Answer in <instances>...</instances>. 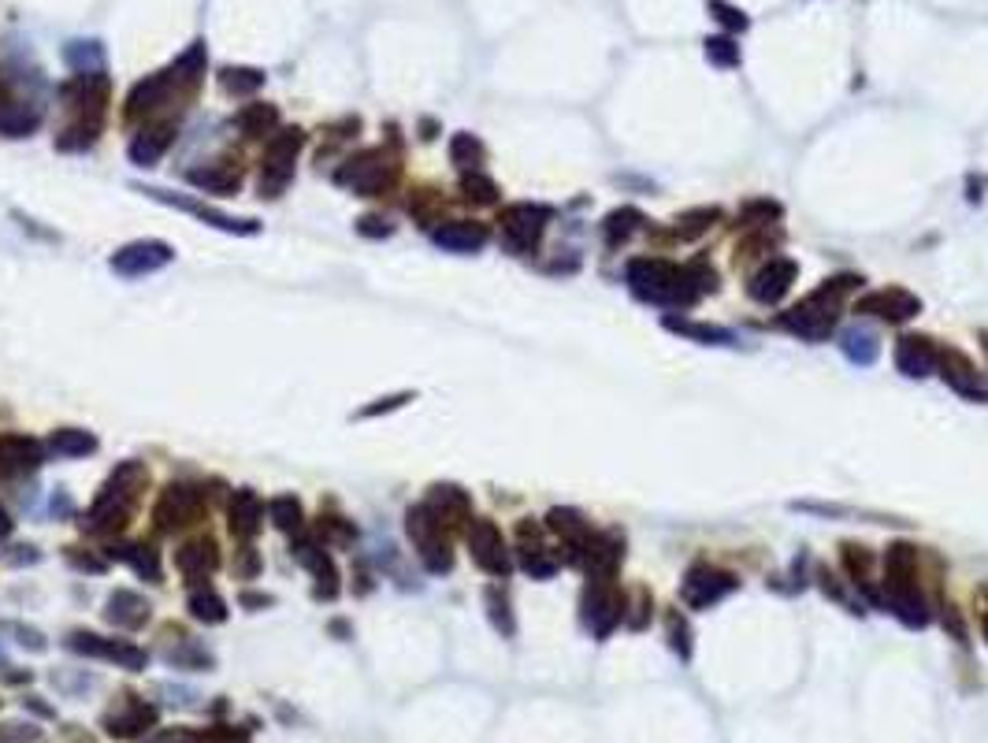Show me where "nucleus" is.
Instances as JSON below:
<instances>
[{
    "label": "nucleus",
    "instance_id": "e433bc0d",
    "mask_svg": "<svg viewBox=\"0 0 988 743\" xmlns=\"http://www.w3.org/2000/svg\"><path fill=\"white\" fill-rule=\"evenodd\" d=\"M725 220V212L714 209V205H706V209H691V212H680L676 216V235L680 238H699L706 235L714 223Z\"/></svg>",
    "mask_w": 988,
    "mask_h": 743
},
{
    "label": "nucleus",
    "instance_id": "0eeeda50",
    "mask_svg": "<svg viewBox=\"0 0 988 743\" xmlns=\"http://www.w3.org/2000/svg\"><path fill=\"white\" fill-rule=\"evenodd\" d=\"M205 513V495L190 483H168L153 506V521L160 532H179L201 521Z\"/></svg>",
    "mask_w": 988,
    "mask_h": 743
},
{
    "label": "nucleus",
    "instance_id": "bf43d9fd",
    "mask_svg": "<svg viewBox=\"0 0 988 743\" xmlns=\"http://www.w3.org/2000/svg\"><path fill=\"white\" fill-rule=\"evenodd\" d=\"M8 632H15V636H19V643H23V647H30V651H45V636H41L38 628L8 625Z\"/></svg>",
    "mask_w": 988,
    "mask_h": 743
},
{
    "label": "nucleus",
    "instance_id": "6ab92c4d",
    "mask_svg": "<svg viewBox=\"0 0 988 743\" xmlns=\"http://www.w3.org/2000/svg\"><path fill=\"white\" fill-rule=\"evenodd\" d=\"M487 238H491V231L476 220H450L431 231V242L446 253H476L487 246Z\"/></svg>",
    "mask_w": 988,
    "mask_h": 743
},
{
    "label": "nucleus",
    "instance_id": "a211bd4d",
    "mask_svg": "<svg viewBox=\"0 0 988 743\" xmlns=\"http://www.w3.org/2000/svg\"><path fill=\"white\" fill-rule=\"evenodd\" d=\"M45 461L38 439L30 435H0V476H26Z\"/></svg>",
    "mask_w": 988,
    "mask_h": 743
},
{
    "label": "nucleus",
    "instance_id": "7ed1b4c3",
    "mask_svg": "<svg viewBox=\"0 0 988 743\" xmlns=\"http://www.w3.org/2000/svg\"><path fill=\"white\" fill-rule=\"evenodd\" d=\"M405 532H409V539H413L416 554H420V561H424V569H428V573L442 576V573H450V569H454V547H450L446 524H442L439 517L424 506V502L405 513Z\"/></svg>",
    "mask_w": 988,
    "mask_h": 743
},
{
    "label": "nucleus",
    "instance_id": "ea45409f",
    "mask_svg": "<svg viewBox=\"0 0 988 743\" xmlns=\"http://www.w3.org/2000/svg\"><path fill=\"white\" fill-rule=\"evenodd\" d=\"M483 602H487V617H491V625L498 628L506 639L517 636V621H513V610H509L506 591H502V587H487Z\"/></svg>",
    "mask_w": 988,
    "mask_h": 743
},
{
    "label": "nucleus",
    "instance_id": "9b49d317",
    "mask_svg": "<svg viewBox=\"0 0 988 743\" xmlns=\"http://www.w3.org/2000/svg\"><path fill=\"white\" fill-rule=\"evenodd\" d=\"M67 647L78 654H90V658H104V662H116L119 669H130V673H142L149 665V654L134 643H123V639H104L93 636V632H71L67 636Z\"/></svg>",
    "mask_w": 988,
    "mask_h": 743
},
{
    "label": "nucleus",
    "instance_id": "13d9d810",
    "mask_svg": "<svg viewBox=\"0 0 988 743\" xmlns=\"http://www.w3.org/2000/svg\"><path fill=\"white\" fill-rule=\"evenodd\" d=\"M320 532H327L331 539H338V543H350L353 539V528L342 521V517H324V521H320Z\"/></svg>",
    "mask_w": 988,
    "mask_h": 743
},
{
    "label": "nucleus",
    "instance_id": "9d476101",
    "mask_svg": "<svg viewBox=\"0 0 988 743\" xmlns=\"http://www.w3.org/2000/svg\"><path fill=\"white\" fill-rule=\"evenodd\" d=\"M175 261V249L168 242H156V238H142V242H130V246L116 249L108 268L127 279H138V275H153L160 268H168Z\"/></svg>",
    "mask_w": 988,
    "mask_h": 743
},
{
    "label": "nucleus",
    "instance_id": "5fc2aeb1",
    "mask_svg": "<svg viewBox=\"0 0 988 743\" xmlns=\"http://www.w3.org/2000/svg\"><path fill=\"white\" fill-rule=\"evenodd\" d=\"M357 231H361L364 238H390L394 235L390 220H383V216H361V220H357Z\"/></svg>",
    "mask_w": 988,
    "mask_h": 743
},
{
    "label": "nucleus",
    "instance_id": "e2e57ef3",
    "mask_svg": "<svg viewBox=\"0 0 988 743\" xmlns=\"http://www.w3.org/2000/svg\"><path fill=\"white\" fill-rule=\"evenodd\" d=\"M257 565H260L257 554H253V550H242V561H238V573L246 576V580H253V576H257Z\"/></svg>",
    "mask_w": 988,
    "mask_h": 743
},
{
    "label": "nucleus",
    "instance_id": "680f3d73",
    "mask_svg": "<svg viewBox=\"0 0 988 743\" xmlns=\"http://www.w3.org/2000/svg\"><path fill=\"white\" fill-rule=\"evenodd\" d=\"M409 398H413V394H394V398H379V405H368V409H361V417H379V413H390V409L405 405Z\"/></svg>",
    "mask_w": 988,
    "mask_h": 743
},
{
    "label": "nucleus",
    "instance_id": "393cba45",
    "mask_svg": "<svg viewBox=\"0 0 988 743\" xmlns=\"http://www.w3.org/2000/svg\"><path fill=\"white\" fill-rule=\"evenodd\" d=\"M424 506L439 517L446 528L450 524H457V521H465L468 517V509H472V498L461 491V487H454V483H435L428 491V498H424Z\"/></svg>",
    "mask_w": 988,
    "mask_h": 743
},
{
    "label": "nucleus",
    "instance_id": "6e6552de",
    "mask_svg": "<svg viewBox=\"0 0 988 743\" xmlns=\"http://www.w3.org/2000/svg\"><path fill=\"white\" fill-rule=\"evenodd\" d=\"M502 235H506V246L513 253H532L543 238L546 223H550V209L543 205H532V201H520V205H509L502 212Z\"/></svg>",
    "mask_w": 988,
    "mask_h": 743
},
{
    "label": "nucleus",
    "instance_id": "f704fd0d",
    "mask_svg": "<svg viewBox=\"0 0 988 743\" xmlns=\"http://www.w3.org/2000/svg\"><path fill=\"white\" fill-rule=\"evenodd\" d=\"M520 569L535 580H550V576L558 573V558L543 547V543H528L524 539V547H520Z\"/></svg>",
    "mask_w": 988,
    "mask_h": 743
},
{
    "label": "nucleus",
    "instance_id": "dca6fc26",
    "mask_svg": "<svg viewBox=\"0 0 988 743\" xmlns=\"http://www.w3.org/2000/svg\"><path fill=\"white\" fill-rule=\"evenodd\" d=\"M936 361H940V346L925 335H903L896 342V368L910 379H925L936 372Z\"/></svg>",
    "mask_w": 988,
    "mask_h": 743
},
{
    "label": "nucleus",
    "instance_id": "f3484780",
    "mask_svg": "<svg viewBox=\"0 0 988 743\" xmlns=\"http://www.w3.org/2000/svg\"><path fill=\"white\" fill-rule=\"evenodd\" d=\"M134 517V498H123L116 491H104L93 498L90 506V517H86V528L90 532H101V535H112V532H123Z\"/></svg>",
    "mask_w": 988,
    "mask_h": 743
},
{
    "label": "nucleus",
    "instance_id": "412c9836",
    "mask_svg": "<svg viewBox=\"0 0 988 743\" xmlns=\"http://www.w3.org/2000/svg\"><path fill=\"white\" fill-rule=\"evenodd\" d=\"M227 524H231V535L238 539H253L260 532V524H264V506H260L257 491H234L231 495V506H227Z\"/></svg>",
    "mask_w": 988,
    "mask_h": 743
},
{
    "label": "nucleus",
    "instance_id": "b1692460",
    "mask_svg": "<svg viewBox=\"0 0 988 743\" xmlns=\"http://www.w3.org/2000/svg\"><path fill=\"white\" fill-rule=\"evenodd\" d=\"M145 194L156 197V201H168V205H179V209L194 212L197 220H205L208 227H220V231H227V235H257L260 231L257 220H234V216H227V212L205 209V205H194V201H175V197H168L164 190H145Z\"/></svg>",
    "mask_w": 988,
    "mask_h": 743
},
{
    "label": "nucleus",
    "instance_id": "c85d7f7f",
    "mask_svg": "<svg viewBox=\"0 0 988 743\" xmlns=\"http://www.w3.org/2000/svg\"><path fill=\"white\" fill-rule=\"evenodd\" d=\"M112 558H119V561H127L130 569L138 576H145V580H153V584H160V554H156L149 543H127V547H112L108 550Z\"/></svg>",
    "mask_w": 988,
    "mask_h": 743
},
{
    "label": "nucleus",
    "instance_id": "6e6d98bb",
    "mask_svg": "<svg viewBox=\"0 0 988 743\" xmlns=\"http://www.w3.org/2000/svg\"><path fill=\"white\" fill-rule=\"evenodd\" d=\"M145 743H201V732H190V729H164L149 736Z\"/></svg>",
    "mask_w": 988,
    "mask_h": 743
},
{
    "label": "nucleus",
    "instance_id": "f8f14e48",
    "mask_svg": "<svg viewBox=\"0 0 988 743\" xmlns=\"http://www.w3.org/2000/svg\"><path fill=\"white\" fill-rule=\"evenodd\" d=\"M740 587V580L725 569H714V565H695L688 576H684V587H680V595L688 602L691 610H706V606H714L721 602L725 595H732Z\"/></svg>",
    "mask_w": 988,
    "mask_h": 743
},
{
    "label": "nucleus",
    "instance_id": "37998d69",
    "mask_svg": "<svg viewBox=\"0 0 988 743\" xmlns=\"http://www.w3.org/2000/svg\"><path fill=\"white\" fill-rule=\"evenodd\" d=\"M450 160L461 171H476L483 164V142L476 134H454L450 138Z\"/></svg>",
    "mask_w": 988,
    "mask_h": 743
},
{
    "label": "nucleus",
    "instance_id": "4468645a",
    "mask_svg": "<svg viewBox=\"0 0 988 743\" xmlns=\"http://www.w3.org/2000/svg\"><path fill=\"white\" fill-rule=\"evenodd\" d=\"M795 275H799V264L788 261V257H777V261H769L766 268L754 272V279L747 283V294L754 301H762V305H777L792 290Z\"/></svg>",
    "mask_w": 988,
    "mask_h": 743
},
{
    "label": "nucleus",
    "instance_id": "338daca9",
    "mask_svg": "<svg viewBox=\"0 0 988 743\" xmlns=\"http://www.w3.org/2000/svg\"><path fill=\"white\" fill-rule=\"evenodd\" d=\"M985 639H988V617H985Z\"/></svg>",
    "mask_w": 988,
    "mask_h": 743
},
{
    "label": "nucleus",
    "instance_id": "c03bdc74",
    "mask_svg": "<svg viewBox=\"0 0 988 743\" xmlns=\"http://www.w3.org/2000/svg\"><path fill=\"white\" fill-rule=\"evenodd\" d=\"M268 513H272V524L279 528V532H301V524H305V513H301V502L294 495H279V498H272V506H268Z\"/></svg>",
    "mask_w": 988,
    "mask_h": 743
},
{
    "label": "nucleus",
    "instance_id": "58836bf2",
    "mask_svg": "<svg viewBox=\"0 0 988 743\" xmlns=\"http://www.w3.org/2000/svg\"><path fill=\"white\" fill-rule=\"evenodd\" d=\"M840 350L855 361V365H873L877 361V339H873L870 331H862V327H851L840 335Z\"/></svg>",
    "mask_w": 988,
    "mask_h": 743
},
{
    "label": "nucleus",
    "instance_id": "72a5a7b5",
    "mask_svg": "<svg viewBox=\"0 0 988 743\" xmlns=\"http://www.w3.org/2000/svg\"><path fill=\"white\" fill-rule=\"evenodd\" d=\"M41 123V112L38 108H30V105H8L0 108V134H8V138H23V134H30L34 127Z\"/></svg>",
    "mask_w": 988,
    "mask_h": 743
},
{
    "label": "nucleus",
    "instance_id": "8fccbe9b",
    "mask_svg": "<svg viewBox=\"0 0 988 743\" xmlns=\"http://www.w3.org/2000/svg\"><path fill=\"white\" fill-rule=\"evenodd\" d=\"M97 131H101V119L97 116L78 119V123H71V127L56 138V145H60V149H86V145L97 142Z\"/></svg>",
    "mask_w": 988,
    "mask_h": 743
},
{
    "label": "nucleus",
    "instance_id": "bb28decb",
    "mask_svg": "<svg viewBox=\"0 0 988 743\" xmlns=\"http://www.w3.org/2000/svg\"><path fill=\"white\" fill-rule=\"evenodd\" d=\"M186 179H190V186L205 190V194H216V197H234L238 190H242V175H238V168H227V164L194 168Z\"/></svg>",
    "mask_w": 988,
    "mask_h": 743
},
{
    "label": "nucleus",
    "instance_id": "2eb2a0df",
    "mask_svg": "<svg viewBox=\"0 0 988 743\" xmlns=\"http://www.w3.org/2000/svg\"><path fill=\"white\" fill-rule=\"evenodd\" d=\"M858 313L881 316L888 324H903V320H914V316L922 313V301L914 298L910 290L888 287V290H877V294L858 301Z\"/></svg>",
    "mask_w": 988,
    "mask_h": 743
},
{
    "label": "nucleus",
    "instance_id": "aec40b11",
    "mask_svg": "<svg viewBox=\"0 0 988 743\" xmlns=\"http://www.w3.org/2000/svg\"><path fill=\"white\" fill-rule=\"evenodd\" d=\"M175 565H179V573L186 580H205V576L216 573V565H220V547L212 543V539H190V543H182L175 550Z\"/></svg>",
    "mask_w": 988,
    "mask_h": 743
},
{
    "label": "nucleus",
    "instance_id": "5701e85b",
    "mask_svg": "<svg viewBox=\"0 0 988 743\" xmlns=\"http://www.w3.org/2000/svg\"><path fill=\"white\" fill-rule=\"evenodd\" d=\"M149 725H156V706L149 703H138V699H130L123 703L119 710L104 717V732L108 736H142Z\"/></svg>",
    "mask_w": 988,
    "mask_h": 743
},
{
    "label": "nucleus",
    "instance_id": "7c9ffc66",
    "mask_svg": "<svg viewBox=\"0 0 988 743\" xmlns=\"http://www.w3.org/2000/svg\"><path fill=\"white\" fill-rule=\"evenodd\" d=\"M234 123H238V131L246 134V138H264V134H272L275 127H279V108L275 105H246L238 116H234Z\"/></svg>",
    "mask_w": 988,
    "mask_h": 743
},
{
    "label": "nucleus",
    "instance_id": "c9c22d12",
    "mask_svg": "<svg viewBox=\"0 0 988 743\" xmlns=\"http://www.w3.org/2000/svg\"><path fill=\"white\" fill-rule=\"evenodd\" d=\"M546 524H550L565 543H580L584 535H591L587 517L584 513H576V509H550V513H546Z\"/></svg>",
    "mask_w": 988,
    "mask_h": 743
},
{
    "label": "nucleus",
    "instance_id": "4d7b16f0",
    "mask_svg": "<svg viewBox=\"0 0 988 743\" xmlns=\"http://www.w3.org/2000/svg\"><path fill=\"white\" fill-rule=\"evenodd\" d=\"M669 628H673V647H676V654L680 658H691V647H688V628H684V621L676 617V613H669Z\"/></svg>",
    "mask_w": 988,
    "mask_h": 743
},
{
    "label": "nucleus",
    "instance_id": "49530a36",
    "mask_svg": "<svg viewBox=\"0 0 988 743\" xmlns=\"http://www.w3.org/2000/svg\"><path fill=\"white\" fill-rule=\"evenodd\" d=\"M665 327L669 331H680V335H688V339H702L710 342V346H732V331H721V327H702V324H684V320H676V316H665Z\"/></svg>",
    "mask_w": 988,
    "mask_h": 743
},
{
    "label": "nucleus",
    "instance_id": "a19ab883",
    "mask_svg": "<svg viewBox=\"0 0 988 743\" xmlns=\"http://www.w3.org/2000/svg\"><path fill=\"white\" fill-rule=\"evenodd\" d=\"M190 617L194 621H205V625H223L227 621V602L216 595V591H194L190 595Z\"/></svg>",
    "mask_w": 988,
    "mask_h": 743
},
{
    "label": "nucleus",
    "instance_id": "4c0bfd02",
    "mask_svg": "<svg viewBox=\"0 0 988 743\" xmlns=\"http://www.w3.org/2000/svg\"><path fill=\"white\" fill-rule=\"evenodd\" d=\"M220 82L223 90L234 93V97H249V93H257L264 86V71H257V67H223Z\"/></svg>",
    "mask_w": 988,
    "mask_h": 743
},
{
    "label": "nucleus",
    "instance_id": "3c124183",
    "mask_svg": "<svg viewBox=\"0 0 988 743\" xmlns=\"http://www.w3.org/2000/svg\"><path fill=\"white\" fill-rule=\"evenodd\" d=\"M840 558H844V569L851 573V580H855L858 587H866V591H870V584H866V580H870V565H873L870 550H862L858 543H844Z\"/></svg>",
    "mask_w": 988,
    "mask_h": 743
},
{
    "label": "nucleus",
    "instance_id": "473e14b6",
    "mask_svg": "<svg viewBox=\"0 0 988 743\" xmlns=\"http://www.w3.org/2000/svg\"><path fill=\"white\" fill-rule=\"evenodd\" d=\"M49 446H52V454H60V457H86L97 450V439L82 428H56L49 435Z\"/></svg>",
    "mask_w": 988,
    "mask_h": 743
},
{
    "label": "nucleus",
    "instance_id": "09e8293b",
    "mask_svg": "<svg viewBox=\"0 0 988 743\" xmlns=\"http://www.w3.org/2000/svg\"><path fill=\"white\" fill-rule=\"evenodd\" d=\"M740 220L747 223V227H769V223L784 220V205L769 201V197H758V201H747V205H743Z\"/></svg>",
    "mask_w": 988,
    "mask_h": 743
},
{
    "label": "nucleus",
    "instance_id": "a878e982",
    "mask_svg": "<svg viewBox=\"0 0 988 743\" xmlns=\"http://www.w3.org/2000/svg\"><path fill=\"white\" fill-rule=\"evenodd\" d=\"M104 617L112 621L116 628H142L149 621V602L138 595V591H127V587H119L108 595V610Z\"/></svg>",
    "mask_w": 988,
    "mask_h": 743
},
{
    "label": "nucleus",
    "instance_id": "cd10ccee",
    "mask_svg": "<svg viewBox=\"0 0 988 743\" xmlns=\"http://www.w3.org/2000/svg\"><path fill=\"white\" fill-rule=\"evenodd\" d=\"M171 93V75H149L145 82H138L127 97V116H149L168 101Z\"/></svg>",
    "mask_w": 988,
    "mask_h": 743
},
{
    "label": "nucleus",
    "instance_id": "2f4dec72",
    "mask_svg": "<svg viewBox=\"0 0 988 743\" xmlns=\"http://www.w3.org/2000/svg\"><path fill=\"white\" fill-rule=\"evenodd\" d=\"M639 227H643V212L639 209H613L602 220V238H606V246H624Z\"/></svg>",
    "mask_w": 988,
    "mask_h": 743
},
{
    "label": "nucleus",
    "instance_id": "39448f33",
    "mask_svg": "<svg viewBox=\"0 0 988 743\" xmlns=\"http://www.w3.org/2000/svg\"><path fill=\"white\" fill-rule=\"evenodd\" d=\"M301 145H305V134L298 127L279 131L268 142V153H264V164H260V197H279L290 186Z\"/></svg>",
    "mask_w": 988,
    "mask_h": 743
},
{
    "label": "nucleus",
    "instance_id": "0e129e2a",
    "mask_svg": "<svg viewBox=\"0 0 988 743\" xmlns=\"http://www.w3.org/2000/svg\"><path fill=\"white\" fill-rule=\"evenodd\" d=\"M272 595H257V591H246L242 595V606H272Z\"/></svg>",
    "mask_w": 988,
    "mask_h": 743
},
{
    "label": "nucleus",
    "instance_id": "a18cd8bd",
    "mask_svg": "<svg viewBox=\"0 0 988 743\" xmlns=\"http://www.w3.org/2000/svg\"><path fill=\"white\" fill-rule=\"evenodd\" d=\"M461 194H465V201H472V205H494V201H498V186H494V179H487L483 171H465V175H461Z\"/></svg>",
    "mask_w": 988,
    "mask_h": 743
},
{
    "label": "nucleus",
    "instance_id": "ddd939ff",
    "mask_svg": "<svg viewBox=\"0 0 988 743\" xmlns=\"http://www.w3.org/2000/svg\"><path fill=\"white\" fill-rule=\"evenodd\" d=\"M936 372L944 376L951 391H959L962 398H974V402H988V387L981 372H977L959 350H940V361H936Z\"/></svg>",
    "mask_w": 988,
    "mask_h": 743
},
{
    "label": "nucleus",
    "instance_id": "052dcab7",
    "mask_svg": "<svg viewBox=\"0 0 988 743\" xmlns=\"http://www.w3.org/2000/svg\"><path fill=\"white\" fill-rule=\"evenodd\" d=\"M67 561H71L75 569H86V573H104V558H93V554H78L75 547L67 550Z\"/></svg>",
    "mask_w": 988,
    "mask_h": 743
},
{
    "label": "nucleus",
    "instance_id": "20e7f679",
    "mask_svg": "<svg viewBox=\"0 0 988 743\" xmlns=\"http://www.w3.org/2000/svg\"><path fill=\"white\" fill-rule=\"evenodd\" d=\"M338 186H346L357 197H379L398 183V160L383 149H364L338 168Z\"/></svg>",
    "mask_w": 988,
    "mask_h": 743
},
{
    "label": "nucleus",
    "instance_id": "de8ad7c7",
    "mask_svg": "<svg viewBox=\"0 0 988 743\" xmlns=\"http://www.w3.org/2000/svg\"><path fill=\"white\" fill-rule=\"evenodd\" d=\"M64 56H67V64L75 67L78 75L101 71V64H104V56H101V49H97V41H71Z\"/></svg>",
    "mask_w": 988,
    "mask_h": 743
},
{
    "label": "nucleus",
    "instance_id": "79ce46f5",
    "mask_svg": "<svg viewBox=\"0 0 988 743\" xmlns=\"http://www.w3.org/2000/svg\"><path fill=\"white\" fill-rule=\"evenodd\" d=\"M201 75H205V41H194V45H190V49L175 60V67H171V79L186 82V86H197Z\"/></svg>",
    "mask_w": 988,
    "mask_h": 743
},
{
    "label": "nucleus",
    "instance_id": "c756f323",
    "mask_svg": "<svg viewBox=\"0 0 988 743\" xmlns=\"http://www.w3.org/2000/svg\"><path fill=\"white\" fill-rule=\"evenodd\" d=\"M145 483H149V469H145L142 461H123V465H116V472L108 476L104 491H116V495L138 502V495L145 491Z\"/></svg>",
    "mask_w": 988,
    "mask_h": 743
},
{
    "label": "nucleus",
    "instance_id": "69168bd1",
    "mask_svg": "<svg viewBox=\"0 0 988 743\" xmlns=\"http://www.w3.org/2000/svg\"><path fill=\"white\" fill-rule=\"evenodd\" d=\"M4 535H12V517H8V509L0 506V539H4Z\"/></svg>",
    "mask_w": 988,
    "mask_h": 743
},
{
    "label": "nucleus",
    "instance_id": "864d4df0",
    "mask_svg": "<svg viewBox=\"0 0 988 743\" xmlns=\"http://www.w3.org/2000/svg\"><path fill=\"white\" fill-rule=\"evenodd\" d=\"M710 12H714V19L721 23L725 30H732V34H740V30H747L751 27V19L740 12V8H732V4H725V0H710Z\"/></svg>",
    "mask_w": 988,
    "mask_h": 743
},
{
    "label": "nucleus",
    "instance_id": "f03ea898",
    "mask_svg": "<svg viewBox=\"0 0 988 743\" xmlns=\"http://www.w3.org/2000/svg\"><path fill=\"white\" fill-rule=\"evenodd\" d=\"M855 287H862L858 275H832V279H825V287H821L818 294H810V298L799 301L795 309H788L777 324L806 342L829 339L836 320H840V298H844V290H855Z\"/></svg>",
    "mask_w": 988,
    "mask_h": 743
},
{
    "label": "nucleus",
    "instance_id": "1a4fd4ad",
    "mask_svg": "<svg viewBox=\"0 0 988 743\" xmlns=\"http://www.w3.org/2000/svg\"><path fill=\"white\" fill-rule=\"evenodd\" d=\"M468 550H472V561L480 565L483 573L491 576H509L513 573V558H509V547L498 524L487 521V517H476L468 524Z\"/></svg>",
    "mask_w": 988,
    "mask_h": 743
},
{
    "label": "nucleus",
    "instance_id": "f257e3e1",
    "mask_svg": "<svg viewBox=\"0 0 988 743\" xmlns=\"http://www.w3.org/2000/svg\"><path fill=\"white\" fill-rule=\"evenodd\" d=\"M624 279H628V287L636 290L639 298L650 301V305H662V309H688L706 294L695 268H676V264L662 261V257L628 261Z\"/></svg>",
    "mask_w": 988,
    "mask_h": 743
},
{
    "label": "nucleus",
    "instance_id": "423d86ee",
    "mask_svg": "<svg viewBox=\"0 0 988 743\" xmlns=\"http://www.w3.org/2000/svg\"><path fill=\"white\" fill-rule=\"evenodd\" d=\"M580 617L595 639H606L617 628V621L624 617V595L613 587L610 576H591L584 599H580Z\"/></svg>",
    "mask_w": 988,
    "mask_h": 743
},
{
    "label": "nucleus",
    "instance_id": "4be33fe9",
    "mask_svg": "<svg viewBox=\"0 0 988 743\" xmlns=\"http://www.w3.org/2000/svg\"><path fill=\"white\" fill-rule=\"evenodd\" d=\"M175 142V123H156V127H145L142 134H134L130 142V160L138 168H153L156 160L164 157Z\"/></svg>",
    "mask_w": 988,
    "mask_h": 743
},
{
    "label": "nucleus",
    "instance_id": "603ef678",
    "mask_svg": "<svg viewBox=\"0 0 988 743\" xmlns=\"http://www.w3.org/2000/svg\"><path fill=\"white\" fill-rule=\"evenodd\" d=\"M706 56L717 67H736L740 64V45L728 38V34H714V38H706Z\"/></svg>",
    "mask_w": 988,
    "mask_h": 743
}]
</instances>
